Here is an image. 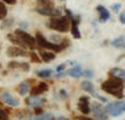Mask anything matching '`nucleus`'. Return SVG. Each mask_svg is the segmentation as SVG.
<instances>
[{
  "label": "nucleus",
  "instance_id": "obj_35",
  "mask_svg": "<svg viewBox=\"0 0 125 120\" xmlns=\"http://www.w3.org/2000/svg\"><path fill=\"white\" fill-rule=\"evenodd\" d=\"M120 7H121L120 4H115V5H113V11H119Z\"/></svg>",
  "mask_w": 125,
  "mask_h": 120
},
{
  "label": "nucleus",
  "instance_id": "obj_22",
  "mask_svg": "<svg viewBox=\"0 0 125 120\" xmlns=\"http://www.w3.org/2000/svg\"><path fill=\"white\" fill-rule=\"evenodd\" d=\"M66 74L70 75V77H73V78H79V77H82L83 71H82V69H80V66H75L73 69H69V70L66 71Z\"/></svg>",
  "mask_w": 125,
  "mask_h": 120
},
{
  "label": "nucleus",
  "instance_id": "obj_24",
  "mask_svg": "<svg viewBox=\"0 0 125 120\" xmlns=\"http://www.w3.org/2000/svg\"><path fill=\"white\" fill-rule=\"evenodd\" d=\"M33 120H57L55 118H54V115L53 114H48V112H43V114L41 115H38L36 119H33Z\"/></svg>",
  "mask_w": 125,
  "mask_h": 120
},
{
  "label": "nucleus",
  "instance_id": "obj_15",
  "mask_svg": "<svg viewBox=\"0 0 125 120\" xmlns=\"http://www.w3.org/2000/svg\"><path fill=\"white\" fill-rule=\"evenodd\" d=\"M40 58H41V61H43V62H52V61H54V58H55V53L54 51H50V50H41L40 51Z\"/></svg>",
  "mask_w": 125,
  "mask_h": 120
},
{
  "label": "nucleus",
  "instance_id": "obj_32",
  "mask_svg": "<svg viewBox=\"0 0 125 120\" xmlns=\"http://www.w3.org/2000/svg\"><path fill=\"white\" fill-rule=\"evenodd\" d=\"M119 19H120V23L125 25V12H121V13H120V17H119Z\"/></svg>",
  "mask_w": 125,
  "mask_h": 120
},
{
  "label": "nucleus",
  "instance_id": "obj_6",
  "mask_svg": "<svg viewBox=\"0 0 125 120\" xmlns=\"http://www.w3.org/2000/svg\"><path fill=\"white\" fill-rule=\"evenodd\" d=\"M107 112L108 115L111 116H120L123 112H125V102L124 100H120V102H113V103H109L107 106Z\"/></svg>",
  "mask_w": 125,
  "mask_h": 120
},
{
  "label": "nucleus",
  "instance_id": "obj_26",
  "mask_svg": "<svg viewBox=\"0 0 125 120\" xmlns=\"http://www.w3.org/2000/svg\"><path fill=\"white\" fill-rule=\"evenodd\" d=\"M9 109H5L3 107H0V120H11V118H9Z\"/></svg>",
  "mask_w": 125,
  "mask_h": 120
},
{
  "label": "nucleus",
  "instance_id": "obj_14",
  "mask_svg": "<svg viewBox=\"0 0 125 120\" xmlns=\"http://www.w3.org/2000/svg\"><path fill=\"white\" fill-rule=\"evenodd\" d=\"M30 87H32L30 86V81H24L16 86V92H17L20 96H26L30 91Z\"/></svg>",
  "mask_w": 125,
  "mask_h": 120
},
{
  "label": "nucleus",
  "instance_id": "obj_34",
  "mask_svg": "<svg viewBox=\"0 0 125 120\" xmlns=\"http://www.w3.org/2000/svg\"><path fill=\"white\" fill-rule=\"evenodd\" d=\"M79 120H94V119H91V118H88V116H79Z\"/></svg>",
  "mask_w": 125,
  "mask_h": 120
},
{
  "label": "nucleus",
  "instance_id": "obj_19",
  "mask_svg": "<svg viewBox=\"0 0 125 120\" xmlns=\"http://www.w3.org/2000/svg\"><path fill=\"white\" fill-rule=\"evenodd\" d=\"M109 75H111V77H117V78H120V79L125 81V70H124V69H117V67L111 69V70H109Z\"/></svg>",
  "mask_w": 125,
  "mask_h": 120
},
{
  "label": "nucleus",
  "instance_id": "obj_21",
  "mask_svg": "<svg viewBox=\"0 0 125 120\" xmlns=\"http://www.w3.org/2000/svg\"><path fill=\"white\" fill-rule=\"evenodd\" d=\"M36 75L38 78H42V79H48L53 75V70L52 69H42V70H37Z\"/></svg>",
  "mask_w": 125,
  "mask_h": 120
},
{
  "label": "nucleus",
  "instance_id": "obj_1",
  "mask_svg": "<svg viewBox=\"0 0 125 120\" xmlns=\"http://www.w3.org/2000/svg\"><path fill=\"white\" fill-rule=\"evenodd\" d=\"M101 90L109 95H113L116 98H123V90H124V81L117 77H111L107 81L101 83Z\"/></svg>",
  "mask_w": 125,
  "mask_h": 120
},
{
  "label": "nucleus",
  "instance_id": "obj_11",
  "mask_svg": "<svg viewBox=\"0 0 125 120\" xmlns=\"http://www.w3.org/2000/svg\"><path fill=\"white\" fill-rule=\"evenodd\" d=\"M7 67L9 70H21V71H25V73H28L30 70V65L28 62H19V61H15V60L9 61Z\"/></svg>",
  "mask_w": 125,
  "mask_h": 120
},
{
  "label": "nucleus",
  "instance_id": "obj_9",
  "mask_svg": "<svg viewBox=\"0 0 125 120\" xmlns=\"http://www.w3.org/2000/svg\"><path fill=\"white\" fill-rule=\"evenodd\" d=\"M91 107H92L91 112L95 115V118L97 120H107L108 112H107V109L104 108L103 106H100L99 103H92V104H91Z\"/></svg>",
  "mask_w": 125,
  "mask_h": 120
},
{
  "label": "nucleus",
  "instance_id": "obj_2",
  "mask_svg": "<svg viewBox=\"0 0 125 120\" xmlns=\"http://www.w3.org/2000/svg\"><path fill=\"white\" fill-rule=\"evenodd\" d=\"M46 25L59 33H66L70 30V19L67 16H54L50 17Z\"/></svg>",
  "mask_w": 125,
  "mask_h": 120
},
{
  "label": "nucleus",
  "instance_id": "obj_36",
  "mask_svg": "<svg viewBox=\"0 0 125 120\" xmlns=\"http://www.w3.org/2000/svg\"><path fill=\"white\" fill-rule=\"evenodd\" d=\"M57 120H69V119H67V118H63V116H59Z\"/></svg>",
  "mask_w": 125,
  "mask_h": 120
},
{
  "label": "nucleus",
  "instance_id": "obj_3",
  "mask_svg": "<svg viewBox=\"0 0 125 120\" xmlns=\"http://www.w3.org/2000/svg\"><path fill=\"white\" fill-rule=\"evenodd\" d=\"M34 38H36L37 48H40V49H48L50 51H54V53H59V51H62L65 49V46L61 45V44H55V42L48 41V38H46L41 32H37Z\"/></svg>",
  "mask_w": 125,
  "mask_h": 120
},
{
  "label": "nucleus",
  "instance_id": "obj_8",
  "mask_svg": "<svg viewBox=\"0 0 125 120\" xmlns=\"http://www.w3.org/2000/svg\"><path fill=\"white\" fill-rule=\"evenodd\" d=\"M34 11L38 15L46 16V17H54V16H61V9L55 8V7H37L34 8Z\"/></svg>",
  "mask_w": 125,
  "mask_h": 120
},
{
  "label": "nucleus",
  "instance_id": "obj_39",
  "mask_svg": "<svg viewBox=\"0 0 125 120\" xmlns=\"http://www.w3.org/2000/svg\"><path fill=\"white\" fill-rule=\"evenodd\" d=\"M62 1H65V0H62Z\"/></svg>",
  "mask_w": 125,
  "mask_h": 120
},
{
  "label": "nucleus",
  "instance_id": "obj_10",
  "mask_svg": "<svg viewBox=\"0 0 125 120\" xmlns=\"http://www.w3.org/2000/svg\"><path fill=\"white\" fill-rule=\"evenodd\" d=\"M48 90H49V84L46 83V82H40V83H37L36 86L30 87L29 94L30 95H34V96H41V95L45 94Z\"/></svg>",
  "mask_w": 125,
  "mask_h": 120
},
{
  "label": "nucleus",
  "instance_id": "obj_33",
  "mask_svg": "<svg viewBox=\"0 0 125 120\" xmlns=\"http://www.w3.org/2000/svg\"><path fill=\"white\" fill-rule=\"evenodd\" d=\"M65 67H66V65H65V63H62V65H59V66H57V73H62Z\"/></svg>",
  "mask_w": 125,
  "mask_h": 120
},
{
  "label": "nucleus",
  "instance_id": "obj_5",
  "mask_svg": "<svg viewBox=\"0 0 125 120\" xmlns=\"http://www.w3.org/2000/svg\"><path fill=\"white\" fill-rule=\"evenodd\" d=\"M0 103L11 108H17L20 106V100L16 96H13L11 94V91H8V90L0 91Z\"/></svg>",
  "mask_w": 125,
  "mask_h": 120
},
{
  "label": "nucleus",
  "instance_id": "obj_16",
  "mask_svg": "<svg viewBox=\"0 0 125 120\" xmlns=\"http://www.w3.org/2000/svg\"><path fill=\"white\" fill-rule=\"evenodd\" d=\"M7 38H8V41L12 44V45H16V46H20V48H24V49H26L25 44L22 42V41L20 40L19 37L16 36V34L13 33V32H12V33H8V34H7Z\"/></svg>",
  "mask_w": 125,
  "mask_h": 120
},
{
  "label": "nucleus",
  "instance_id": "obj_4",
  "mask_svg": "<svg viewBox=\"0 0 125 120\" xmlns=\"http://www.w3.org/2000/svg\"><path fill=\"white\" fill-rule=\"evenodd\" d=\"M13 33H15L16 36H17L25 44L26 49H30V50L37 49V44H36V38H34V36H32V34L28 33L26 30H22V29H19V28L16 29Z\"/></svg>",
  "mask_w": 125,
  "mask_h": 120
},
{
  "label": "nucleus",
  "instance_id": "obj_30",
  "mask_svg": "<svg viewBox=\"0 0 125 120\" xmlns=\"http://www.w3.org/2000/svg\"><path fill=\"white\" fill-rule=\"evenodd\" d=\"M26 28H28V23H25V21H20V24H19V29L25 30Z\"/></svg>",
  "mask_w": 125,
  "mask_h": 120
},
{
  "label": "nucleus",
  "instance_id": "obj_18",
  "mask_svg": "<svg viewBox=\"0 0 125 120\" xmlns=\"http://www.w3.org/2000/svg\"><path fill=\"white\" fill-rule=\"evenodd\" d=\"M80 87H82L84 91L90 92L91 95H96V92H95V87H94L92 82H90V81H83L82 83H80Z\"/></svg>",
  "mask_w": 125,
  "mask_h": 120
},
{
  "label": "nucleus",
  "instance_id": "obj_7",
  "mask_svg": "<svg viewBox=\"0 0 125 120\" xmlns=\"http://www.w3.org/2000/svg\"><path fill=\"white\" fill-rule=\"evenodd\" d=\"M7 56L9 58H19V57H28L29 53L24 48H20L16 45H11L7 48Z\"/></svg>",
  "mask_w": 125,
  "mask_h": 120
},
{
  "label": "nucleus",
  "instance_id": "obj_29",
  "mask_svg": "<svg viewBox=\"0 0 125 120\" xmlns=\"http://www.w3.org/2000/svg\"><path fill=\"white\" fill-rule=\"evenodd\" d=\"M1 1L4 3L5 5H7V4H8V5H15L16 3H17V0H1Z\"/></svg>",
  "mask_w": 125,
  "mask_h": 120
},
{
  "label": "nucleus",
  "instance_id": "obj_37",
  "mask_svg": "<svg viewBox=\"0 0 125 120\" xmlns=\"http://www.w3.org/2000/svg\"><path fill=\"white\" fill-rule=\"evenodd\" d=\"M21 120H32V119H21Z\"/></svg>",
  "mask_w": 125,
  "mask_h": 120
},
{
  "label": "nucleus",
  "instance_id": "obj_25",
  "mask_svg": "<svg viewBox=\"0 0 125 120\" xmlns=\"http://www.w3.org/2000/svg\"><path fill=\"white\" fill-rule=\"evenodd\" d=\"M28 57L30 58V61H32L33 63H41V62H42V61H41V58H40V56L36 53L34 50H32V51H30Z\"/></svg>",
  "mask_w": 125,
  "mask_h": 120
},
{
  "label": "nucleus",
  "instance_id": "obj_17",
  "mask_svg": "<svg viewBox=\"0 0 125 120\" xmlns=\"http://www.w3.org/2000/svg\"><path fill=\"white\" fill-rule=\"evenodd\" d=\"M96 11H97V13H99V20H100L101 23L107 21V20L109 19V12H108V9L105 8V7L99 5L96 8Z\"/></svg>",
  "mask_w": 125,
  "mask_h": 120
},
{
  "label": "nucleus",
  "instance_id": "obj_28",
  "mask_svg": "<svg viewBox=\"0 0 125 120\" xmlns=\"http://www.w3.org/2000/svg\"><path fill=\"white\" fill-rule=\"evenodd\" d=\"M112 45L116 48H125V37H119L115 41H112Z\"/></svg>",
  "mask_w": 125,
  "mask_h": 120
},
{
  "label": "nucleus",
  "instance_id": "obj_23",
  "mask_svg": "<svg viewBox=\"0 0 125 120\" xmlns=\"http://www.w3.org/2000/svg\"><path fill=\"white\" fill-rule=\"evenodd\" d=\"M32 114H33V112L30 111V109H26L25 108V109H19V111H16L15 112V116L21 120V119H29L30 116H32Z\"/></svg>",
  "mask_w": 125,
  "mask_h": 120
},
{
  "label": "nucleus",
  "instance_id": "obj_40",
  "mask_svg": "<svg viewBox=\"0 0 125 120\" xmlns=\"http://www.w3.org/2000/svg\"><path fill=\"white\" fill-rule=\"evenodd\" d=\"M0 21H1V20H0Z\"/></svg>",
  "mask_w": 125,
  "mask_h": 120
},
{
  "label": "nucleus",
  "instance_id": "obj_12",
  "mask_svg": "<svg viewBox=\"0 0 125 120\" xmlns=\"http://www.w3.org/2000/svg\"><path fill=\"white\" fill-rule=\"evenodd\" d=\"M46 99H43L41 96H34V95H29L28 98H25V104L29 107H42L45 104Z\"/></svg>",
  "mask_w": 125,
  "mask_h": 120
},
{
  "label": "nucleus",
  "instance_id": "obj_20",
  "mask_svg": "<svg viewBox=\"0 0 125 120\" xmlns=\"http://www.w3.org/2000/svg\"><path fill=\"white\" fill-rule=\"evenodd\" d=\"M15 25V19L13 17H5V19L1 20V26L0 29H11Z\"/></svg>",
  "mask_w": 125,
  "mask_h": 120
},
{
  "label": "nucleus",
  "instance_id": "obj_38",
  "mask_svg": "<svg viewBox=\"0 0 125 120\" xmlns=\"http://www.w3.org/2000/svg\"><path fill=\"white\" fill-rule=\"evenodd\" d=\"M0 70H1V63H0Z\"/></svg>",
  "mask_w": 125,
  "mask_h": 120
},
{
  "label": "nucleus",
  "instance_id": "obj_31",
  "mask_svg": "<svg viewBox=\"0 0 125 120\" xmlns=\"http://www.w3.org/2000/svg\"><path fill=\"white\" fill-rule=\"evenodd\" d=\"M82 75H84V77H87V78H91V77L94 75V71H91V70H86Z\"/></svg>",
  "mask_w": 125,
  "mask_h": 120
},
{
  "label": "nucleus",
  "instance_id": "obj_27",
  "mask_svg": "<svg viewBox=\"0 0 125 120\" xmlns=\"http://www.w3.org/2000/svg\"><path fill=\"white\" fill-rule=\"evenodd\" d=\"M7 15H8V9H7V7H5L4 3L0 0V20L5 19Z\"/></svg>",
  "mask_w": 125,
  "mask_h": 120
},
{
  "label": "nucleus",
  "instance_id": "obj_13",
  "mask_svg": "<svg viewBox=\"0 0 125 120\" xmlns=\"http://www.w3.org/2000/svg\"><path fill=\"white\" fill-rule=\"evenodd\" d=\"M78 109L82 112L83 115H88L91 112L90 108V98L88 96H80L78 102Z\"/></svg>",
  "mask_w": 125,
  "mask_h": 120
}]
</instances>
